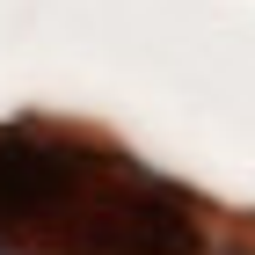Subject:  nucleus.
<instances>
[{
    "label": "nucleus",
    "instance_id": "nucleus-1",
    "mask_svg": "<svg viewBox=\"0 0 255 255\" xmlns=\"http://www.w3.org/2000/svg\"><path fill=\"white\" fill-rule=\"evenodd\" d=\"M0 255H197V219L102 153L0 138Z\"/></svg>",
    "mask_w": 255,
    "mask_h": 255
}]
</instances>
